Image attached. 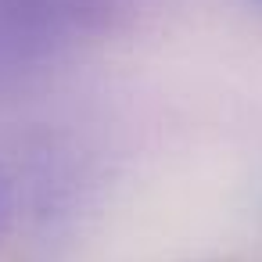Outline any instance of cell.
I'll return each instance as SVG.
<instances>
[{"instance_id":"6da1fadb","label":"cell","mask_w":262,"mask_h":262,"mask_svg":"<svg viewBox=\"0 0 262 262\" xmlns=\"http://www.w3.org/2000/svg\"><path fill=\"white\" fill-rule=\"evenodd\" d=\"M69 0H0V58L18 61L58 36Z\"/></svg>"},{"instance_id":"7a4b0ae2","label":"cell","mask_w":262,"mask_h":262,"mask_svg":"<svg viewBox=\"0 0 262 262\" xmlns=\"http://www.w3.org/2000/svg\"><path fill=\"white\" fill-rule=\"evenodd\" d=\"M258 4H262V0H258Z\"/></svg>"}]
</instances>
